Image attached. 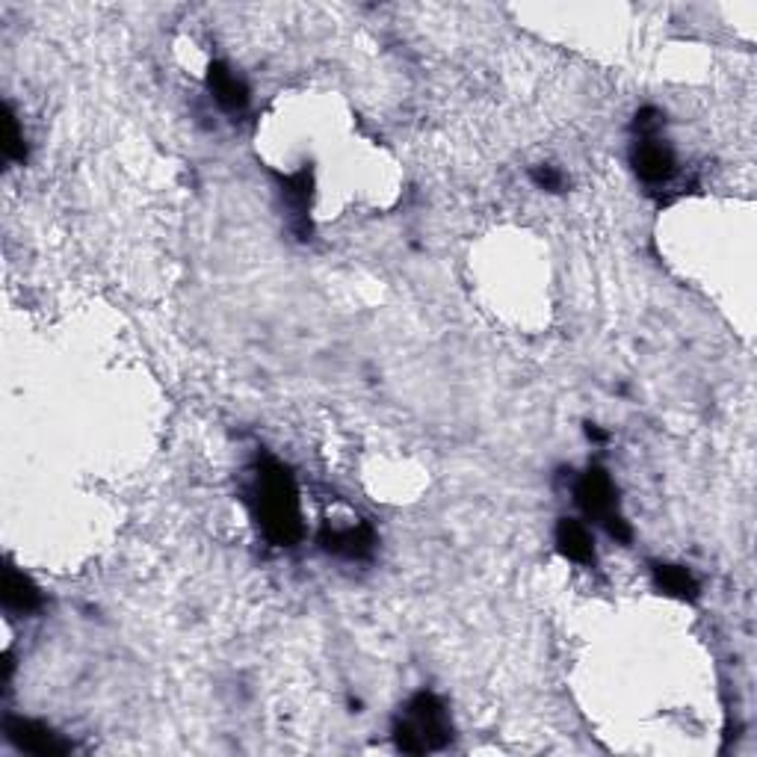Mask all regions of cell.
I'll return each mask as SVG.
<instances>
[{
    "label": "cell",
    "instance_id": "6da1fadb",
    "mask_svg": "<svg viewBox=\"0 0 757 757\" xmlns=\"http://www.w3.org/2000/svg\"><path fill=\"white\" fill-rule=\"evenodd\" d=\"M252 504L263 535L275 547H291L293 542H300V492H296V483H293L287 467L272 462V459L258 465V471H255Z\"/></svg>",
    "mask_w": 757,
    "mask_h": 757
},
{
    "label": "cell",
    "instance_id": "7a4b0ae2",
    "mask_svg": "<svg viewBox=\"0 0 757 757\" xmlns=\"http://www.w3.org/2000/svg\"><path fill=\"white\" fill-rule=\"evenodd\" d=\"M450 737H453V725H450L447 708L432 692H418L394 722L397 748L408 752V755L438 752L450 743Z\"/></svg>",
    "mask_w": 757,
    "mask_h": 757
},
{
    "label": "cell",
    "instance_id": "3957f363",
    "mask_svg": "<svg viewBox=\"0 0 757 757\" xmlns=\"http://www.w3.org/2000/svg\"><path fill=\"white\" fill-rule=\"evenodd\" d=\"M574 504L580 506L589 521L601 524L615 542H631V527L619 512V495L603 467H589L574 483Z\"/></svg>",
    "mask_w": 757,
    "mask_h": 757
},
{
    "label": "cell",
    "instance_id": "277c9868",
    "mask_svg": "<svg viewBox=\"0 0 757 757\" xmlns=\"http://www.w3.org/2000/svg\"><path fill=\"white\" fill-rule=\"evenodd\" d=\"M631 157H633V169H636V176L651 187L669 184L671 178H675V172H678L675 151L663 143L660 134L636 136V146H633Z\"/></svg>",
    "mask_w": 757,
    "mask_h": 757
},
{
    "label": "cell",
    "instance_id": "5b68a950",
    "mask_svg": "<svg viewBox=\"0 0 757 757\" xmlns=\"http://www.w3.org/2000/svg\"><path fill=\"white\" fill-rule=\"evenodd\" d=\"M3 731H7V737H10L12 746L21 748V752H27V755L57 757V755H66L68 748H71L66 739H59V734H54L48 725H42V722H36V719L10 716L7 719V725H3Z\"/></svg>",
    "mask_w": 757,
    "mask_h": 757
},
{
    "label": "cell",
    "instance_id": "8992f818",
    "mask_svg": "<svg viewBox=\"0 0 757 757\" xmlns=\"http://www.w3.org/2000/svg\"><path fill=\"white\" fill-rule=\"evenodd\" d=\"M323 551L340 556V560H368L376 547V539H373V530L368 524H350L343 530H331L326 527L320 533Z\"/></svg>",
    "mask_w": 757,
    "mask_h": 757
},
{
    "label": "cell",
    "instance_id": "52a82bcc",
    "mask_svg": "<svg viewBox=\"0 0 757 757\" xmlns=\"http://www.w3.org/2000/svg\"><path fill=\"white\" fill-rule=\"evenodd\" d=\"M207 87H211V95L225 113L231 116H240L246 108H249V87L244 83V78H237L231 68L223 66V63H214L211 71H207Z\"/></svg>",
    "mask_w": 757,
    "mask_h": 757
},
{
    "label": "cell",
    "instance_id": "ba28073f",
    "mask_svg": "<svg viewBox=\"0 0 757 757\" xmlns=\"http://www.w3.org/2000/svg\"><path fill=\"white\" fill-rule=\"evenodd\" d=\"M556 547L565 560H572L577 565H592L595 563V539L589 533V527L574 521V518H563L556 524Z\"/></svg>",
    "mask_w": 757,
    "mask_h": 757
},
{
    "label": "cell",
    "instance_id": "9c48e42d",
    "mask_svg": "<svg viewBox=\"0 0 757 757\" xmlns=\"http://www.w3.org/2000/svg\"><path fill=\"white\" fill-rule=\"evenodd\" d=\"M3 607L10 612H19V615H27V612L42 607L39 586L12 565L7 568V580H3Z\"/></svg>",
    "mask_w": 757,
    "mask_h": 757
},
{
    "label": "cell",
    "instance_id": "30bf717a",
    "mask_svg": "<svg viewBox=\"0 0 757 757\" xmlns=\"http://www.w3.org/2000/svg\"><path fill=\"white\" fill-rule=\"evenodd\" d=\"M654 580H657L663 592L675 595L680 601H696L699 598V580L683 565H654Z\"/></svg>",
    "mask_w": 757,
    "mask_h": 757
},
{
    "label": "cell",
    "instance_id": "8fae6325",
    "mask_svg": "<svg viewBox=\"0 0 757 757\" xmlns=\"http://www.w3.org/2000/svg\"><path fill=\"white\" fill-rule=\"evenodd\" d=\"M3 151H7V160H15L21 163L27 157V146H24V136L19 131V118L7 108V143H3Z\"/></svg>",
    "mask_w": 757,
    "mask_h": 757
},
{
    "label": "cell",
    "instance_id": "7c38bea8",
    "mask_svg": "<svg viewBox=\"0 0 757 757\" xmlns=\"http://www.w3.org/2000/svg\"><path fill=\"white\" fill-rule=\"evenodd\" d=\"M533 181H535V187H542V190H547V193H563V187H565V176L556 169V166H535Z\"/></svg>",
    "mask_w": 757,
    "mask_h": 757
},
{
    "label": "cell",
    "instance_id": "4fadbf2b",
    "mask_svg": "<svg viewBox=\"0 0 757 757\" xmlns=\"http://www.w3.org/2000/svg\"><path fill=\"white\" fill-rule=\"evenodd\" d=\"M586 436H589V438H595V441H603V438H607V436H603V432H601V429H595V427H589V429H586Z\"/></svg>",
    "mask_w": 757,
    "mask_h": 757
}]
</instances>
